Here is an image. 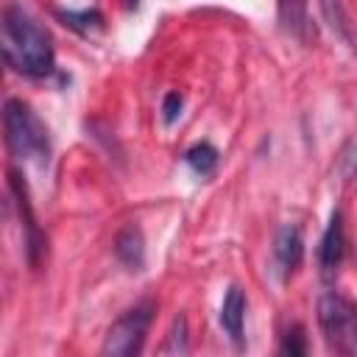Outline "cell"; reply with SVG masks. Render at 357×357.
I'll return each mask as SVG.
<instances>
[{"mask_svg":"<svg viewBox=\"0 0 357 357\" xmlns=\"http://www.w3.org/2000/svg\"><path fill=\"white\" fill-rule=\"evenodd\" d=\"M0 42L6 64L22 75L42 78L53 70V42L50 33L20 6H8L0 22Z\"/></svg>","mask_w":357,"mask_h":357,"instance_id":"6da1fadb","label":"cell"},{"mask_svg":"<svg viewBox=\"0 0 357 357\" xmlns=\"http://www.w3.org/2000/svg\"><path fill=\"white\" fill-rule=\"evenodd\" d=\"M3 128H6V145L14 159L33 162L39 167L47 165V159H50L47 128L25 100L8 98L3 103Z\"/></svg>","mask_w":357,"mask_h":357,"instance_id":"7a4b0ae2","label":"cell"},{"mask_svg":"<svg viewBox=\"0 0 357 357\" xmlns=\"http://www.w3.org/2000/svg\"><path fill=\"white\" fill-rule=\"evenodd\" d=\"M318 326L326 346L337 354H357V310L337 293L318 298Z\"/></svg>","mask_w":357,"mask_h":357,"instance_id":"3957f363","label":"cell"},{"mask_svg":"<svg viewBox=\"0 0 357 357\" xmlns=\"http://www.w3.org/2000/svg\"><path fill=\"white\" fill-rule=\"evenodd\" d=\"M153 312H156V304L153 301H139L131 310H126L109 326L106 340L100 346V354H106V357H131V354H139L142 351V343H145V335L151 329Z\"/></svg>","mask_w":357,"mask_h":357,"instance_id":"277c9868","label":"cell"},{"mask_svg":"<svg viewBox=\"0 0 357 357\" xmlns=\"http://www.w3.org/2000/svg\"><path fill=\"white\" fill-rule=\"evenodd\" d=\"M279 25L287 36L298 39L301 45L315 42V25L310 20V3L307 0H279Z\"/></svg>","mask_w":357,"mask_h":357,"instance_id":"5b68a950","label":"cell"},{"mask_svg":"<svg viewBox=\"0 0 357 357\" xmlns=\"http://www.w3.org/2000/svg\"><path fill=\"white\" fill-rule=\"evenodd\" d=\"M273 259L279 265L282 273H290L301 265L304 259V240H301V231L290 223L279 226L276 237H273Z\"/></svg>","mask_w":357,"mask_h":357,"instance_id":"8992f818","label":"cell"},{"mask_svg":"<svg viewBox=\"0 0 357 357\" xmlns=\"http://www.w3.org/2000/svg\"><path fill=\"white\" fill-rule=\"evenodd\" d=\"M318 262H321V271H324V273L337 271V265L343 262V220H340V212H337V209L329 215L326 231H324V237H321Z\"/></svg>","mask_w":357,"mask_h":357,"instance_id":"52a82bcc","label":"cell"},{"mask_svg":"<svg viewBox=\"0 0 357 357\" xmlns=\"http://www.w3.org/2000/svg\"><path fill=\"white\" fill-rule=\"evenodd\" d=\"M114 257L128 271H142V265H145V237H142L139 226L128 223L126 229L117 231V237H114Z\"/></svg>","mask_w":357,"mask_h":357,"instance_id":"ba28073f","label":"cell"},{"mask_svg":"<svg viewBox=\"0 0 357 357\" xmlns=\"http://www.w3.org/2000/svg\"><path fill=\"white\" fill-rule=\"evenodd\" d=\"M8 181H11V190L17 195V204H20V212L25 215V226H28V234H25V251H28V262L31 265H39V254L45 251V237L39 234L36 229V220L31 215V206H28V198H25V187L20 184V176L11 170L8 173Z\"/></svg>","mask_w":357,"mask_h":357,"instance_id":"9c48e42d","label":"cell"},{"mask_svg":"<svg viewBox=\"0 0 357 357\" xmlns=\"http://www.w3.org/2000/svg\"><path fill=\"white\" fill-rule=\"evenodd\" d=\"M243 318H245V296L240 287L231 284L220 304V326L237 346H243Z\"/></svg>","mask_w":357,"mask_h":357,"instance_id":"30bf717a","label":"cell"},{"mask_svg":"<svg viewBox=\"0 0 357 357\" xmlns=\"http://www.w3.org/2000/svg\"><path fill=\"white\" fill-rule=\"evenodd\" d=\"M318 6H321V14H324V22L329 25V31L343 45L357 50V39H354V31H351V22H349V14H346L343 3L340 0H318Z\"/></svg>","mask_w":357,"mask_h":357,"instance_id":"8fae6325","label":"cell"},{"mask_svg":"<svg viewBox=\"0 0 357 357\" xmlns=\"http://www.w3.org/2000/svg\"><path fill=\"white\" fill-rule=\"evenodd\" d=\"M184 162L190 165V170L195 176H212L215 167H218V151L209 145V142H195L192 148L184 151Z\"/></svg>","mask_w":357,"mask_h":357,"instance_id":"7c38bea8","label":"cell"},{"mask_svg":"<svg viewBox=\"0 0 357 357\" xmlns=\"http://www.w3.org/2000/svg\"><path fill=\"white\" fill-rule=\"evenodd\" d=\"M59 17L64 20V25H70V28L78 31V33H92V31L103 28V17H100V11H95V8H84V11H61Z\"/></svg>","mask_w":357,"mask_h":357,"instance_id":"4fadbf2b","label":"cell"},{"mask_svg":"<svg viewBox=\"0 0 357 357\" xmlns=\"http://www.w3.org/2000/svg\"><path fill=\"white\" fill-rule=\"evenodd\" d=\"M187 351V318L178 315L170 326V335H167V343L162 346V354H184Z\"/></svg>","mask_w":357,"mask_h":357,"instance_id":"5bb4252c","label":"cell"},{"mask_svg":"<svg viewBox=\"0 0 357 357\" xmlns=\"http://www.w3.org/2000/svg\"><path fill=\"white\" fill-rule=\"evenodd\" d=\"M181 95L178 92H167L165 95V100H162V123L165 126H173L176 120H178V114H181Z\"/></svg>","mask_w":357,"mask_h":357,"instance_id":"9a60e30c","label":"cell"},{"mask_svg":"<svg viewBox=\"0 0 357 357\" xmlns=\"http://www.w3.org/2000/svg\"><path fill=\"white\" fill-rule=\"evenodd\" d=\"M282 351H284V354H304V351H307V343H304L301 326H293V332H287V335H284Z\"/></svg>","mask_w":357,"mask_h":357,"instance_id":"2e32d148","label":"cell"},{"mask_svg":"<svg viewBox=\"0 0 357 357\" xmlns=\"http://www.w3.org/2000/svg\"><path fill=\"white\" fill-rule=\"evenodd\" d=\"M123 6H126V8H128V11H134V8H137V6H139V0H123Z\"/></svg>","mask_w":357,"mask_h":357,"instance_id":"e0dca14e","label":"cell"}]
</instances>
